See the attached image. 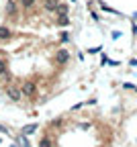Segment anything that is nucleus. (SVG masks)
Wrapping results in <instances>:
<instances>
[{"label": "nucleus", "mask_w": 137, "mask_h": 147, "mask_svg": "<svg viewBox=\"0 0 137 147\" xmlns=\"http://www.w3.org/2000/svg\"><path fill=\"white\" fill-rule=\"evenodd\" d=\"M55 10L60 12V14H66V12H68V6H66V4H57V8H55Z\"/></svg>", "instance_id": "obj_6"}, {"label": "nucleus", "mask_w": 137, "mask_h": 147, "mask_svg": "<svg viewBox=\"0 0 137 147\" xmlns=\"http://www.w3.org/2000/svg\"><path fill=\"white\" fill-rule=\"evenodd\" d=\"M8 96L12 100H21V90L18 88H8Z\"/></svg>", "instance_id": "obj_2"}, {"label": "nucleus", "mask_w": 137, "mask_h": 147, "mask_svg": "<svg viewBox=\"0 0 137 147\" xmlns=\"http://www.w3.org/2000/svg\"><path fill=\"white\" fill-rule=\"evenodd\" d=\"M4 71H8V69H6V63L0 61V74H4Z\"/></svg>", "instance_id": "obj_11"}, {"label": "nucleus", "mask_w": 137, "mask_h": 147, "mask_svg": "<svg viewBox=\"0 0 137 147\" xmlns=\"http://www.w3.org/2000/svg\"><path fill=\"white\" fill-rule=\"evenodd\" d=\"M33 4H35V0H23V6H27V8L33 6Z\"/></svg>", "instance_id": "obj_10"}, {"label": "nucleus", "mask_w": 137, "mask_h": 147, "mask_svg": "<svg viewBox=\"0 0 137 147\" xmlns=\"http://www.w3.org/2000/svg\"><path fill=\"white\" fill-rule=\"evenodd\" d=\"M45 8H47V10H55V8H57V2H55V0H47V2H45Z\"/></svg>", "instance_id": "obj_5"}, {"label": "nucleus", "mask_w": 137, "mask_h": 147, "mask_svg": "<svg viewBox=\"0 0 137 147\" xmlns=\"http://www.w3.org/2000/svg\"><path fill=\"white\" fill-rule=\"evenodd\" d=\"M57 23H60L62 27H68V23H70V18H68V12H66V14H60V21H57Z\"/></svg>", "instance_id": "obj_3"}, {"label": "nucleus", "mask_w": 137, "mask_h": 147, "mask_svg": "<svg viewBox=\"0 0 137 147\" xmlns=\"http://www.w3.org/2000/svg\"><path fill=\"white\" fill-rule=\"evenodd\" d=\"M68 57H70V53H68L66 49H60V51L55 53V61H57V63H66Z\"/></svg>", "instance_id": "obj_1"}, {"label": "nucleus", "mask_w": 137, "mask_h": 147, "mask_svg": "<svg viewBox=\"0 0 137 147\" xmlns=\"http://www.w3.org/2000/svg\"><path fill=\"white\" fill-rule=\"evenodd\" d=\"M25 92H27L29 96H33V92H35V88H33L31 84H27V86H25Z\"/></svg>", "instance_id": "obj_8"}, {"label": "nucleus", "mask_w": 137, "mask_h": 147, "mask_svg": "<svg viewBox=\"0 0 137 147\" xmlns=\"http://www.w3.org/2000/svg\"><path fill=\"white\" fill-rule=\"evenodd\" d=\"M35 129H37L35 125H29V127H25V129H23V131H25V135H31V133L35 131Z\"/></svg>", "instance_id": "obj_7"}, {"label": "nucleus", "mask_w": 137, "mask_h": 147, "mask_svg": "<svg viewBox=\"0 0 137 147\" xmlns=\"http://www.w3.org/2000/svg\"><path fill=\"white\" fill-rule=\"evenodd\" d=\"M10 37V31L6 27H0V39H8Z\"/></svg>", "instance_id": "obj_4"}, {"label": "nucleus", "mask_w": 137, "mask_h": 147, "mask_svg": "<svg viewBox=\"0 0 137 147\" xmlns=\"http://www.w3.org/2000/svg\"><path fill=\"white\" fill-rule=\"evenodd\" d=\"M39 147H51V143H49V139H43L41 143H39Z\"/></svg>", "instance_id": "obj_9"}]
</instances>
